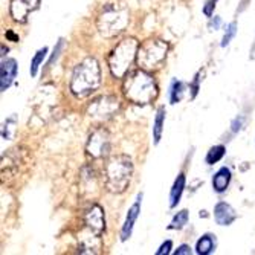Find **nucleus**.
Instances as JSON below:
<instances>
[{
	"instance_id": "obj_1",
	"label": "nucleus",
	"mask_w": 255,
	"mask_h": 255,
	"mask_svg": "<svg viewBox=\"0 0 255 255\" xmlns=\"http://www.w3.org/2000/svg\"><path fill=\"white\" fill-rule=\"evenodd\" d=\"M101 86V67L95 57H87L80 61L72 71L71 89L77 98H86Z\"/></svg>"
},
{
	"instance_id": "obj_2",
	"label": "nucleus",
	"mask_w": 255,
	"mask_h": 255,
	"mask_svg": "<svg viewBox=\"0 0 255 255\" xmlns=\"http://www.w3.org/2000/svg\"><path fill=\"white\" fill-rule=\"evenodd\" d=\"M123 94L133 104H137V106L150 104L157 97L156 80L150 75L148 71H144V69L130 72L124 78Z\"/></svg>"
},
{
	"instance_id": "obj_3",
	"label": "nucleus",
	"mask_w": 255,
	"mask_h": 255,
	"mask_svg": "<svg viewBox=\"0 0 255 255\" xmlns=\"http://www.w3.org/2000/svg\"><path fill=\"white\" fill-rule=\"evenodd\" d=\"M133 174V162L127 154L112 156L104 167L106 188L112 194L124 193L131 180Z\"/></svg>"
},
{
	"instance_id": "obj_4",
	"label": "nucleus",
	"mask_w": 255,
	"mask_h": 255,
	"mask_svg": "<svg viewBox=\"0 0 255 255\" xmlns=\"http://www.w3.org/2000/svg\"><path fill=\"white\" fill-rule=\"evenodd\" d=\"M128 9L124 5H106L103 12L97 18V28L106 38H112L121 34L128 25Z\"/></svg>"
},
{
	"instance_id": "obj_5",
	"label": "nucleus",
	"mask_w": 255,
	"mask_h": 255,
	"mask_svg": "<svg viewBox=\"0 0 255 255\" xmlns=\"http://www.w3.org/2000/svg\"><path fill=\"white\" fill-rule=\"evenodd\" d=\"M137 48H139V44L136 38L130 37V38H124L123 41H120L112 49V52L107 57V64L110 69V74L115 78H123L127 74L128 67L136 58Z\"/></svg>"
},
{
	"instance_id": "obj_6",
	"label": "nucleus",
	"mask_w": 255,
	"mask_h": 255,
	"mask_svg": "<svg viewBox=\"0 0 255 255\" xmlns=\"http://www.w3.org/2000/svg\"><path fill=\"white\" fill-rule=\"evenodd\" d=\"M168 52V44L162 40H147L137 48L136 63L139 69L144 71H153L164 63Z\"/></svg>"
},
{
	"instance_id": "obj_7",
	"label": "nucleus",
	"mask_w": 255,
	"mask_h": 255,
	"mask_svg": "<svg viewBox=\"0 0 255 255\" xmlns=\"http://www.w3.org/2000/svg\"><path fill=\"white\" fill-rule=\"evenodd\" d=\"M120 109V101L113 95H103L92 101L87 109V115L95 121H106L112 118Z\"/></svg>"
},
{
	"instance_id": "obj_8",
	"label": "nucleus",
	"mask_w": 255,
	"mask_h": 255,
	"mask_svg": "<svg viewBox=\"0 0 255 255\" xmlns=\"http://www.w3.org/2000/svg\"><path fill=\"white\" fill-rule=\"evenodd\" d=\"M112 148V141L110 134L106 128H97L87 139L86 144V151L89 156L94 159H103L110 153Z\"/></svg>"
},
{
	"instance_id": "obj_9",
	"label": "nucleus",
	"mask_w": 255,
	"mask_h": 255,
	"mask_svg": "<svg viewBox=\"0 0 255 255\" xmlns=\"http://www.w3.org/2000/svg\"><path fill=\"white\" fill-rule=\"evenodd\" d=\"M84 225L92 234L101 237L106 229V216L100 205H92L84 213Z\"/></svg>"
},
{
	"instance_id": "obj_10",
	"label": "nucleus",
	"mask_w": 255,
	"mask_h": 255,
	"mask_svg": "<svg viewBox=\"0 0 255 255\" xmlns=\"http://www.w3.org/2000/svg\"><path fill=\"white\" fill-rule=\"evenodd\" d=\"M142 197L144 194L142 193H137L133 205L128 208L127 211V216H126V220L123 223V228H121V242H127L130 237H131V233H133V228L136 225V220L139 217V214H141V206H142Z\"/></svg>"
},
{
	"instance_id": "obj_11",
	"label": "nucleus",
	"mask_w": 255,
	"mask_h": 255,
	"mask_svg": "<svg viewBox=\"0 0 255 255\" xmlns=\"http://www.w3.org/2000/svg\"><path fill=\"white\" fill-rule=\"evenodd\" d=\"M40 5V0H11L9 14L14 21L26 23L31 12H34Z\"/></svg>"
},
{
	"instance_id": "obj_12",
	"label": "nucleus",
	"mask_w": 255,
	"mask_h": 255,
	"mask_svg": "<svg viewBox=\"0 0 255 255\" xmlns=\"http://www.w3.org/2000/svg\"><path fill=\"white\" fill-rule=\"evenodd\" d=\"M18 72V64L15 58H2V64H0V90L6 92L11 84L14 83Z\"/></svg>"
},
{
	"instance_id": "obj_13",
	"label": "nucleus",
	"mask_w": 255,
	"mask_h": 255,
	"mask_svg": "<svg viewBox=\"0 0 255 255\" xmlns=\"http://www.w3.org/2000/svg\"><path fill=\"white\" fill-rule=\"evenodd\" d=\"M237 219V213L233 206L226 202H219L214 206V220L220 226H229L233 225Z\"/></svg>"
},
{
	"instance_id": "obj_14",
	"label": "nucleus",
	"mask_w": 255,
	"mask_h": 255,
	"mask_svg": "<svg viewBox=\"0 0 255 255\" xmlns=\"http://www.w3.org/2000/svg\"><path fill=\"white\" fill-rule=\"evenodd\" d=\"M231 177H233V173L228 167H222L217 170V173L213 176V188L216 193L222 194L228 190L229 183H231Z\"/></svg>"
},
{
	"instance_id": "obj_15",
	"label": "nucleus",
	"mask_w": 255,
	"mask_h": 255,
	"mask_svg": "<svg viewBox=\"0 0 255 255\" xmlns=\"http://www.w3.org/2000/svg\"><path fill=\"white\" fill-rule=\"evenodd\" d=\"M185 187H187V177H185L183 173H180L176 179H174V183L171 187V191H170V208H176L182 199V194L185 191Z\"/></svg>"
},
{
	"instance_id": "obj_16",
	"label": "nucleus",
	"mask_w": 255,
	"mask_h": 255,
	"mask_svg": "<svg viewBox=\"0 0 255 255\" xmlns=\"http://www.w3.org/2000/svg\"><path fill=\"white\" fill-rule=\"evenodd\" d=\"M217 240L214 234H203L196 243V254L199 255H210L216 251Z\"/></svg>"
},
{
	"instance_id": "obj_17",
	"label": "nucleus",
	"mask_w": 255,
	"mask_h": 255,
	"mask_svg": "<svg viewBox=\"0 0 255 255\" xmlns=\"http://www.w3.org/2000/svg\"><path fill=\"white\" fill-rule=\"evenodd\" d=\"M164 124H165V107L160 106L156 110V117L153 121V142L157 145L162 139V131H164Z\"/></svg>"
},
{
	"instance_id": "obj_18",
	"label": "nucleus",
	"mask_w": 255,
	"mask_h": 255,
	"mask_svg": "<svg viewBox=\"0 0 255 255\" xmlns=\"http://www.w3.org/2000/svg\"><path fill=\"white\" fill-rule=\"evenodd\" d=\"M185 95V83L179 81V80H173L170 84V92H168V97H170V103L171 104H177L182 101Z\"/></svg>"
},
{
	"instance_id": "obj_19",
	"label": "nucleus",
	"mask_w": 255,
	"mask_h": 255,
	"mask_svg": "<svg viewBox=\"0 0 255 255\" xmlns=\"http://www.w3.org/2000/svg\"><path fill=\"white\" fill-rule=\"evenodd\" d=\"M48 51H49V49H48V46H43V48L38 49V51L35 52V55L32 57L31 66H29V74H31L32 78L37 77V74H38V71H40V67H41V64H43L46 55H48Z\"/></svg>"
},
{
	"instance_id": "obj_20",
	"label": "nucleus",
	"mask_w": 255,
	"mask_h": 255,
	"mask_svg": "<svg viewBox=\"0 0 255 255\" xmlns=\"http://www.w3.org/2000/svg\"><path fill=\"white\" fill-rule=\"evenodd\" d=\"M225 153H226L225 145H214V147H211L210 150H208L205 162L208 165H214V164H217V162H220L223 159Z\"/></svg>"
},
{
	"instance_id": "obj_21",
	"label": "nucleus",
	"mask_w": 255,
	"mask_h": 255,
	"mask_svg": "<svg viewBox=\"0 0 255 255\" xmlns=\"http://www.w3.org/2000/svg\"><path fill=\"white\" fill-rule=\"evenodd\" d=\"M188 219H190V213H188V210H182V211H179V213L173 217V220L170 222V225L167 226V229H170V231H179V229H183V228H185V225L188 223Z\"/></svg>"
},
{
	"instance_id": "obj_22",
	"label": "nucleus",
	"mask_w": 255,
	"mask_h": 255,
	"mask_svg": "<svg viewBox=\"0 0 255 255\" xmlns=\"http://www.w3.org/2000/svg\"><path fill=\"white\" fill-rule=\"evenodd\" d=\"M17 127V117L15 115H11L9 118H6V121L3 123V128H2V137L3 139H8V141H11V139L14 137L15 134V128Z\"/></svg>"
},
{
	"instance_id": "obj_23",
	"label": "nucleus",
	"mask_w": 255,
	"mask_h": 255,
	"mask_svg": "<svg viewBox=\"0 0 255 255\" xmlns=\"http://www.w3.org/2000/svg\"><path fill=\"white\" fill-rule=\"evenodd\" d=\"M236 34H237V21H231L229 25L226 26L225 34L222 37V41H220L222 48H226V46H229V43L233 41V38L236 37Z\"/></svg>"
},
{
	"instance_id": "obj_24",
	"label": "nucleus",
	"mask_w": 255,
	"mask_h": 255,
	"mask_svg": "<svg viewBox=\"0 0 255 255\" xmlns=\"http://www.w3.org/2000/svg\"><path fill=\"white\" fill-rule=\"evenodd\" d=\"M63 48H64V40L63 38H60L58 41H57V44H55V48H54V52H52V55H51V58H49V61H48V66H52L57 60H58V57H60V54L63 52Z\"/></svg>"
},
{
	"instance_id": "obj_25",
	"label": "nucleus",
	"mask_w": 255,
	"mask_h": 255,
	"mask_svg": "<svg viewBox=\"0 0 255 255\" xmlns=\"http://www.w3.org/2000/svg\"><path fill=\"white\" fill-rule=\"evenodd\" d=\"M173 249V242L171 240H167L160 245V248L156 251V255H168Z\"/></svg>"
},
{
	"instance_id": "obj_26",
	"label": "nucleus",
	"mask_w": 255,
	"mask_h": 255,
	"mask_svg": "<svg viewBox=\"0 0 255 255\" xmlns=\"http://www.w3.org/2000/svg\"><path fill=\"white\" fill-rule=\"evenodd\" d=\"M200 75H202V72H197V75L194 77V81L191 83V86H190V89H191V98H196L197 97V92H199V87H200Z\"/></svg>"
},
{
	"instance_id": "obj_27",
	"label": "nucleus",
	"mask_w": 255,
	"mask_h": 255,
	"mask_svg": "<svg viewBox=\"0 0 255 255\" xmlns=\"http://www.w3.org/2000/svg\"><path fill=\"white\" fill-rule=\"evenodd\" d=\"M222 26V18L219 15H214V17H210V21H208V28L211 31H217L220 29Z\"/></svg>"
},
{
	"instance_id": "obj_28",
	"label": "nucleus",
	"mask_w": 255,
	"mask_h": 255,
	"mask_svg": "<svg viewBox=\"0 0 255 255\" xmlns=\"http://www.w3.org/2000/svg\"><path fill=\"white\" fill-rule=\"evenodd\" d=\"M243 123H245V118L243 117H237L234 118V121L231 123V131L233 133H239L243 127Z\"/></svg>"
},
{
	"instance_id": "obj_29",
	"label": "nucleus",
	"mask_w": 255,
	"mask_h": 255,
	"mask_svg": "<svg viewBox=\"0 0 255 255\" xmlns=\"http://www.w3.org/2000/svg\"><path fill=\"white\" fill-rule=\"evenodd\" d=\"M173 254L174 255H191L193 254V249H191L190 245H180Z\"/></svg>"
},
{
	"instance_id": "obj_30",
	"label": "nucleus",
	"mask_w": 255,
	"mask_h": 255,
	"mask_svg": "<svg viewBox=\"0 0 255 255\" xmlns=\"http://www.w3.org/2000/svg\"><path fill=\"white\" fill-rule=\"evenodd\" d=\"M6 38H11L12 41H18V35H15L12 31H8L6 32Z\"/></svg>"
},
{
	"instance_id": "obj_31",
	"label": "nucleus",
	"mask_w": 255,
	"mask_h": 255,
	"mask_svg": "<svg viewBox=\"0 0 255 255\" xmlns=\"http://www.w3.org/2000/svg\"><path fill=\"white\" fill-rule=\"evenodd\" d=\"M206 2H214V3H217V0H206Z\"/></svg>"
}]
</instances>
